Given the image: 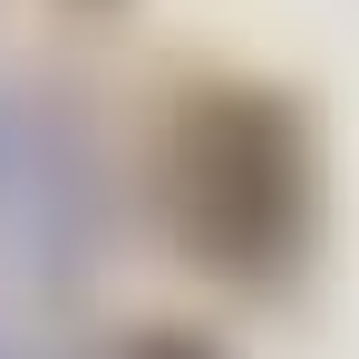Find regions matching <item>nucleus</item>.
<instances>
[{
  "label": "nucleus",
  "mask_w": 359,
  "mask_h": 359,
  "mask_svg": "<svg viewBox=\"0 0 359 359\" xmlns=\"http://www.w3.org/2000/svg\"><path fill=\"white\" fill-rule=\"evenodd\" d=\"M175 214L214 262H272L292 233V136L252 97L194 107L175 136Z\"/></svg>",
  "instance_id": "1"
},
{
  "label": "nucleus",
  "mask_w": 359,
  "mask_h": 359,
  "mask_svg": "<svg viewBox=\"0 0 359 359\" xmlns=\"http://www.w3.org/2000/svg\"><path fill=\"white\" fill-rule=\"evenodd\" d=\"M136 359H204V350H194V340H146Z\"/></svg>",
  "instance_id": "2"
}]
</instances>
